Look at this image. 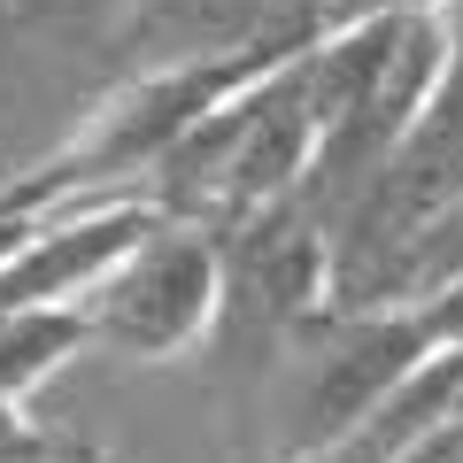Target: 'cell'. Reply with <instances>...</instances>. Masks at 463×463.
<instances>
[{
  "label": "cell",
  "instance_id": "277c9868",
  "mask_svg": "<svg viewBox=\"0 0 463 463\" xmlns=\"http://www.w3.org/2000/svg\"><path fill=\"white\" fill-rule=\"evenodd\" d=\"M224 248V317L255 309L263 332H317L332 317V232L301 194H279L216 232Z\"/></svg>",
  "mask_w": 463,
  "mask_h": 463
},
{
  "label": "cell",
  "instance_id": "9c48e42d",
  "mask_svg": "<svg viewBox=\"0 0 463 463\" xmlns=\"http://www.w3.org/2000/svg\"><path fill=\"white\" fill-rule=\"evenodd\" d=\"M62 456H93V440L78 432H54L47 417H32V402L0 394V463H62Z\"/></svg>",
  "mask_w": 463,
  "mask_h": 463
},
{
  "label": "cell",
  "instance_id": "6da1fadb",
  "mask_svg": "<svg viewBox=\"0 0 463 463\" xmlns=\"http://www.w3.org/2000/svg\"><path fill=\"white\" fill-rule=\"evenodd\" d=\"M301 39L294 32H255V39H240V47L170 54V62L124 78L116 93H100L93 109L78 116V132H70L47 163H32L24 178H8V185H16L24 201H39V209H62V201H85V194H124V185L139 194L147 170L194 132L232 85H248L255 70H270L286 47H301Z\"/></svg>",
  "mask_w": 463,
  "mask_h": 463
},
{
  "label": "cell",
  "instance_id": "ba28073f",
  "mask_svg": "<svg viewBox=\"0 0 463 463\" xmlns=\"http://www.w3.org/2000/svg\"><path fill=\"white\" fill-rule=\"evenodd\" d=\"M448 279H463V185L417 224V240L402 248L394 279H386V301H425V294H440Z\"/></svg>",
  "mask_w": 463,
  "mask_h": 463
},
{
  "label": "cell",
  "instance_id": "3957f363",
  "mask_svg": "<svg viewBox=\"0 0 463 463\" xmlns=\"http://www.w3.org/2000/svg\"><path fill=\"white\" fill-rule=\"evenodd\" d=\"M85 340L116 347L124 364H178L201 355L224 325V248L209 224L155 216L132 248L85 286Z\"/></svg>",
  "mask_w": 463,
  "mask_h": 463
},
{
  "label": "cell",
  "instance_id": "52a82bcc",
  "mask_svg": "<svg viewBox=\"0 0 463 463\" xmlns=\"http://www.w3.org/2000/svg\"><path fill=\"white\" fill-rule=\"evenodd\" d=\"M78 347H93L78 301H16V309H0V394L39 402V386H47Z\"/></svg>",
  "mask_w": 463,
  "mask_h": 463
},
{
  "label": "cell",
  "instance_id": "5b68a950",
  "mask_svg": "<svg viewBox=\"0 0 463 463\" xmlns=\"http://www.w3.org/2000/svg\"><path fill=\"white\" fill-rule=\"evenodd\" d=\"M325 355H317V379H309V402H301V440L294 456H332V448L355 432V417L402 379V371L425 355L440 332L425 325L417 301H364V309H332L325 325Z\"/></svg>",
  "mask_w": 463,
  "mask_h": 463
},
{
  "label": "cell",
  "instance_id": "8992f818",
  "mask_svg": "<svg viewBox=\"0 0 463 463\" xmlns=\"http://www.w3.org/2000/svg\"><path fill=\"white\" fill-rule=\"evenodd\" d=\"M456 394H463V332L456 340H432L425 355L355 417V432H347L325 463H410V456H425V440L456 417Z\"/></svg>",
  "mask_w": 463,
  "mask_h": 463
},
{
  "label": "cell",
  "instance_id": "7a4b0ae2",
  "mask_svg": "<svg viewBox=\"0 0 463 463\" xmlns=\"http://www.w3.org/2000/svg\"><path fill=\"white\" fill-rule=\"evenodd\" d=\"M309 147H317V109H309V85H301V47H286L270 70L232 85L194 132L147 170L139 194L163 216L224 232L248 209H263V201L301 194Z\"/></svg>",
  "mask_w": 463,
  "mask_h": 463
}]
</instances>
